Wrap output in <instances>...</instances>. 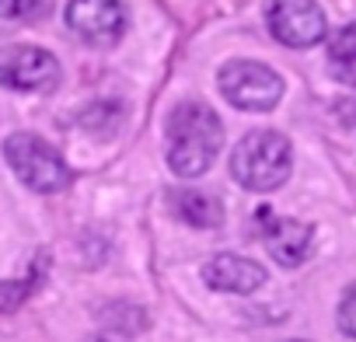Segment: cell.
<instances>
[{"instance_id": "cell-1", "label": "cell", "mask_w": 356, "mask_h": 342, "mask_svg": "<svg viewBox=\"0 0 356 342\" xmlns=\"http://www.w3.org/2000/svg\"><path fill=\"white\" fill-rule=\"evenodd\" d=\"M164 143H168V168L182 179H200L210 171L224 147V126L220 115L203 101H182L164 122Z\"/></svg>"}, {"instance_id": "cell-2", "label": "cell", "mask_w": 356, "mask_h": 342, "mask_svg": "<svg viewBox=\"0 0 356 342\" xmlns=\"http://www.w3.org/2000/svg\"><path fill=\"white\" fill-rule=\"evenodd\" d=\"M290 140L276 129H255L248 133L231 157V175L238 186L252 193H273L290 179Z\"/></svg>"}, {"instance_id": "cell-3", "label": "cell", "mask_w": 356, "mask_h": 342, "mask_svg": "<svg viewBox=\"0 0 356 342\" xmlns=\"http://www.w3.org/2000/svg\"><path fill=\"white\" fill-rule=\"evenodd\" d=\"M4 157L11 171L35 193H60L70 186V168L67 161L35 133H15L4 143Z\"/></svg>"}, {"instance_id": "cell-4", "label": "cell", "mask_w": 356, "mask_h": 342, "mask_svg": "<svg viewBox=\"0 0 356 342\" xmlns=\"http://www.w3.org/2000/svg\"><path fill=\"white\" fill-rule=\"evenodd\" d=\"M220 95L245 112H269L283 98V81L276 70L252 63V60H234L220 70Z\"/></svg>"}, {"instance_id": "cell-5", "label": "cell", "mask_w": 356, "mask_h": 342, "mask_svg": "<svg viewBox=\"0 0 356 342\" xmlns=\"http://www.w3.org/2000/svg\"><path fill=\"white\" fill-rule=\"evenodd\" d=\"M60 77V63L39 46L0 49V84L11 91H46Z\"/></svg>"}, {"instance_id": "cell-6", "label": "cell", "mask_w": 356, "mask_h": 342, "mask_svg": "<svg viewBox=\"0 0 356 342\" xmlns=\"http://www.w3.org/2000/svg\"><path fill=\"white\" fill-rule=\"evenodd\" d=\"M67 25L88 46H115L126 32V8L119 0H70Z\"/></svg>"}, {"instance_id": "cell-7", "label": "cell", "mask_w": 356, "mask_h": 342, "mask_svg": "<svg viewBox=\"0 0 356 342\" xmlns=\"http://www.w3.org/2000/svg\"><path fill=\"white\" fill-rule=\"evenodd\" d=\"M269 28L290 49H307L325 39V15L314 0H273Z\"/></svg>"}, {"instance_id": "cell-8", "label": "cell", "mask_w": 356, "mask_h": 342, "mask_svg": "<svg viewBox=\"0 0 356 342\" xmlns=\"http://www.w3.org/2000/svg\"><path fill=\"white\" fill-rule=\"evenodd\" d=\"M255 224H259V234H262L266 245H269V255H273L280 266L293 269V266H300V262L311 255L314 231H311L307 224L290 220V217H276L269 206H262V210L255 213Z\"/></svg>"}, {"instance_id": "cell-9", "label": "cell", "mask_w": 356, "mask_h": 342, "mask_svg": "<svg viewBox=\"0 0 356 342\" xmlns=\"http://www.w3.org/2000/svg\"><path fill=\"white\" fill-rule=\"evenodd\" d=\"M203 279L213 286V290H224V293H252L266 283V272L259 262L252 259H241V255H217L207 262L203 269Z\"/></svg>"}, {"instance_id": "cell-10", "label": "cell", "mask_w": 356, "mask_h": 342, "mask_svg": "<svg viewBox=\"0 0 356 342\" xmlns=\"http://www.w3.org/2000/svg\"><path fill=\"white\" fill-rule=\"evenodd\" d=\"M171 206H175V217H182L193 227H217L224 217V203L203 189H178L171 196Z\"/></svg>"}, {"instance_id": "cell-11", "label": "cell", "mask_w": 356, "mask_h": 342, "mask_svg": "<svg viewBox=\"0 0 356 342\" xmlns=\"http://www.w3.org/2000/svg\"><path fill=\"white\" fill-rule=\"evenodd\" d=\"M328 63H332L335 81L356 88V25H346V28H339L332 35V42H328Z\"/></svg>"}, {"instance_id": "cell-12", "label": "cell", "mask_w": 356, "mask_h": 342, "mask_svg": "<svg viewBox=\"0 0 356 342\" xmlns=\"http://www.w3.org/2000/svg\"><path fill=\"white\" fill-rule=\"evenodd\" d=\"M53 11V0H0V18L15 22H32Z\"/></svg>"}, {"instance_id": "cell-13", "label": "cell", "mask_w": 356, "mask_h": 342, "mask_svg": "<svg viewBox=\"0 0 356 342\" xmlns=\"http://www.w3.org/2000/svg\"><path fill=\"white\" fill-rule=\"evenodd\" d=\"M339 328H342L349 339H356V283L346 290V297H342V304H339Z\"/></svg>"}, {"instance_id": "cell-14", "label": "cell", "mask_w": 356, "mask_h": 342, "mask_svg": "<svg viewBox=\"0 0 356 342\" xmlns=\"http://www.w3.org/2000/svg\"><path fill=\"white\" fill-rule=\"evenodd\" d=\"M335 119L346 129H356V98H339L335 101Z\"/></svg>"}]
</instances>
